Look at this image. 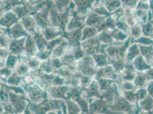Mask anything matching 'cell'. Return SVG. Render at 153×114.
<instances>
[{"mask_svg": "<svg viewBox=\"0 0 153 114\" xmlns=\"http://www.w3.org/2000/svg\"><path fill=\"white\" fill-rule=\"evenodd\" d=\"M76 70L82 76L94 78L98 69L96 67L93 57L86 55L76 62Z\"/></svg>", "mask_w": 153, "mask_h": 114, "instance_id": "obj_1", "label": "cell"}, {"mask_svg": "<svg viewBox=\"0 0 153 114\" xmlns=\"http://www.w3.org/2000/svg\"><path fill=\"white\" fill-rule=\"evenodd\" d=\"M81 46L86 55L92 56L98 53H105L108 45L101 43L96 36L82 42Z\"/></svg>", "mask_w": 153, "mask_h": 114, "instance_id": "obj_2", "label": "cell"}, {"mask_svg": "<svg viewBox=\"0 0 153 114\" xmlns=\"http://www.w3.org/2000/svg\"><path fill=\"white\" fill-rule=\"evenodd\" d=\"M130 44L131 38L129 37L122 44L109 45L105 49V53L113 60L126 59L127 50Z\"/></svg>", "mask_w": 153, "mask_h": 114, "instance_id": "obj_3", "label": "cell"}, {"mask_svg": "<svg viewBox=\"0 0 153 114\" xmlns=\"http://www.w3.org/2000/svg\"><path fill=\"white\" fill-rule=\"evenodd\" d=\"M83 28L76 29L70 31H65L62 33V37L67 41L71 48H76L81 46L82 32Z\"/></svg>", "mask_w": 153, "mask_h": 114, "instance_id": "obj_4", "label": "cell"}, {"mask_svg": "<svg viewBox=\"0 0 153 114\" xmlns=\"http://www.w3.org/2000/svg\"><path fill=\"white\" fill-rule=\"evenodd\" d=\"M70 87L67 85L51 86L46 90L47 94L51 96L53 99H68V95L70 90Z\"/></svg>", "mask_w": 153, "mask_h": 114, "instance_id": "obj_5", "label": "cell"}, {"mask_svg": "<svg viewBox=\"0 0 153 114\" xmlns=\"http://www.w3.org/2000/svg\"><path fill=\"white\" fill-rule=\"evenodd\" d=\"M71 9V14L70 20L66 26V31H70L76 29L83 28L85 26L86 16L81 15L76 12L75 9Z\"/></svg>", "mask_w": 153, "mask_h": 114, "instance_id": "obj_6", "label": "cell"}, {"mask_svg": "<svg viewBox=\"0 0 153 114\" xmlns=\"http://www.w3.org/2000/svg\"><path fill=\"white\" fill-rule=\"evenodd\" d=\"M83 96L89 102L91 100L94 98H101V91L98 81L93 79L89 85L86 88L82 90Z\"/></svg>", "mask_w": 153, "mask_h": 114, "instance_id": "obj_7", "label": "cell"}, {"mask_svg": "<svg viewBox=\"0 0 153 114\" xmlns=\"http://www.w3.org/2000/svg\"><path fill=\"white\" fill-rule=\"evenodd\" d=\"M74 3L77 13L86 16L92 11L96 0H71Z\"/></svg>", "mask_w": 153, "mask_h": 114, "instance_id": "obj_8", "label": "cell"}, {"mask_svg": "<svg viewBox=\"0 0 153 114\" xmlns=\"http://www.w3.org/2000/svg\"><path fill=\"white\" fill-rule=\"evenodd\" d=\"M136 74L137 71L134 68L132 62L126 61L124 69L122 71L121 73L119 74V78L117 81V83L123 81L133 82L135 78Z\"/></svg>", "mask_w": 153, "mask_h": 114, "instance_id": "obj_9", "label": "cell"}, {"mask_svg": "<svg viewBox=\"0 0 153 114\" xmlns=\"http://www.w3.org/2000/svg\"><path fill=\"white\" fill-rule=\"evenodd\" d=\"M119 78V74L115 71L112 65H108L102 68H100L97 70L94 79L98 80L100 78H105L110 80L117 81Z\"/></svg>", "mask_w": 153, "mask_h": 114, "instance_id": "obj_10", "label": "cell"}, {"mask_svg": "<svg viewBox=\"0 0 153 114\" xmlns=\"http://www.w3.org/2000/svg\"><path fill=\"white\" fill-rule=\"evenodd\" d=\"M26 39V37L19 39H11L8 48L10 54L19 56L25 50Z\"/></svg>", "mask_w": 153, "mask_h": 114, "instance_id": "obj_11", "label": "cell"}, {"mask_svg": "<svg viewBox=\"0 0 153 114\" xmlns=\"http://www.w3.org/2000/svg\"><path fill=\"white\" fill-rule=\"evenodd\" d=\"M28 36L29 34L26 31L19 20L9 29V37L11 39L27 37Z\"/></svg>", "mask_w": 153, "mask_h": 114, "instance_id": "obj_12", "label": "cell"}, {"mask_svg": "<svg viewBox=\"0 0 153 114\" xmlns=\"http://www.w3.org/2000/svg\"><path fill=\"white\" fill-rule=\"evenodd\" d=\"M20 21L21 22L22 25L29 35L33 36L38 30L40 29L37 25L34 17H32L30 16H26L25 17L21 19Z\"/></svg>", "mask_w": 153, "mask_h": 114, "instance_id": "obj_13", "label": "cell"}, {"mask_svg": "<svg viewBox=\"0 0 153 114\" xmlns=\"http://www.w3.org/2000/svg\"><path fill=\"white\" fill-rule=\"evenodd\" d=\"M38 51L37 45L33 37L29 35L26 39L24 54L27 57V59L29 58L35 57Z\"/></svg>", "mask_w": 153, "mask_h": 114, "instance_id": "obj_14", "label": "cell"}, {"mask_svg": "<svg viewBox=\"0 0 153 114\" xmlns=\"http://www.w3.org/2000/svg\"><path fill=\"white\" fill-rule=\"evenodd\" d=\"M106 18L107 17L100 16L91 11L87 15L85 21V26L97 28Z\"/></svg>", "mask_w": 153, "mask_h": 114, "instance_id": "obj_15", "label": "cell"}, {"mask_svg": "<svg viewBox=\"0 0 153 114\" xmlns=\"http://www.w3.org/2000/svg\"><path fill=\"white\" fill-rule=\"evenodd\" d=\"M91 57H93L96 67L98 69L111 64L113 59L109 58L105 53L96 54Z\"/></svg>", "mask_w": 153, "mask_h": 114, "instance_id": "obj_16", "label": "cell"}, {"mask_svg": "<svg viewBox=\"0 0 153 114\" xmlns=\"http://www.w3.org/2000/svg\"><path fill=\"white\" fill-rule=\"evenodd\" d=\"M99 84L101 93L108 91H118L117 82L105 78H100L97 80Z\"/></svg>", "mask_w": 153, "mask_h": 114, "instance_id": "obj_17", "label": "cell"}, {"mask_svg": "<svg viewBox=\"0 0 153 114\" xmlns=\"http://www.w3.org/2000/svg\"><path fill=\"white\" fill-rule=\"evenodd\" d=\"M97 1L105 7L108 12L113 13L122 7L121 0H97Z\"/></svg>", "mask_w": 153, "mask_h": 114, "instance_id": "obj_18", "label": "cell"}, {"mask_svg": "<svg viewBox=\"0 0 153 114\" xmlns=\"http://www.w3.org/2000/svg\"><path fill=\"white\" fill-rule=\"evenodd\" d=\"M132 64L137 72H145L152 68L151 66L141 55L136 57L132 61Z\"/></svg>", "mask_w": 153, "mask_h": 114, "instance_id": "obj_19", "label": "cell"}, {"mask_svg": "<svg viewBox=\"0 0 153 114\" xmlns=\"http://www.w3.org/2000/svg\"><path fill=\"white\" fill-rule=\"evenodd\" d=\"M140 55V51L139 45L136 43H131L128 47L126 60L128 62H132L136 57Z\"/></svg>", "mask_w": 153, "mask_h": 114, "instance_id": "obj_20", "label": "cell"}, {"mask_svg": "<svg viewBox=\"0 0 153 114\" xmlns=\"http://www.w3.org/2000/svg\"><path fill=\"white\" fill-rule=\"evenodd\" d=\"M115 27V20L111 16H110L106 18L97 29L100 33L102 31L111 30L114 29Z\"/></svg>", "mask_w": 153, "mask_h": 114, "instance_id": "obj_21", "label": "cell"}, {"mask_svg": "<svg viewBox=\"0 0 153 114\" xmlns=\"http://www.w3.org/2000/svg\"><path fill=\"white\" fill-rule=\"evenodd\" d=\"M134 17L137 24L143 25L149 22V11L135 9Z\"/></svg>", "mask_w": 153, "mask_h": 114, "instance_id": "obj_22", "label": "cell"}, {"mask_svg": "<svg viewBox=\"0 0 153 114\" xmlns=\"http://www.w3.org/2000/svg\"><path fill=\"white\" fill-rule=\"evenodd\" d=\"M133 82L137 89L146 88L148 81L145 72H137L136 76Z\"/></svg>", "mask_w": 153, "mask_h": 114, "instance_id": "obj_23", "label": "cell"}, {"mask_svg": "<svg viewBox=\"0 0 153 114\" xmlns=\"http://www.w3.org/2000/svg\"><path fill=\"white\" fill-rule=\"evenodd\" d=\"M98 33L99 32L96 27L85 26L82 32L81 42L90 38L95 37Z\"/></svg>", "mask_w": 153, "mask_h": 114, "instance_id": "obj_24", "label": "cell"}, {"mask_svg": "<svg viewBox=\"0 0 153 114\" xmlns=\"http://www.w3.org/2000/svg\"><path fill=\"white\" fill-rule=\"evenodd\" d=\"M140 109L144 112L150 111L153 108V98L150 95H147L145 98L138 102Z\"/></svg>", "mask_w": 153, "mask_h": 114, "instance_id": "obj_25", "label": "cell"}, {"mask_svg": "<svg viewBox=\"0 0 153 114\" xmlns=\"http://www.w3.org/2000/svg\"><path fill=\"white\" fill-rule=\"evenodd\" d=\"M138 45L140 49V55L148 62L153 57V46Z\"/></svg>", "mask_w": 153, "mask_h": 114, "instance_id": "obj_26", "label": "cell"}, {"mask_svg": "<svg viewBox=\"0 0 153 114\" xmlns=\"http://www.w3.org/2000/svg\"><path fill=\"white\" fill-rule=\"evenodd\" d=\"M115 26L119 30L128 34L130 37V27L128 25V24L126 22L123 17L121 19L115 21Z\"/></svg>", "mask_w": 153, "mask_h": 114, "instance_id": "obj_27", "label": "cell"}, {"mask_svg": "<svg viewBox=\"0 0 153 114\" xmlns=\"http://www.w3.org/2000/svg\"><path fill=\"white\" fill-rule=\"evenodd\" d=\"M118 92L120 93L125 91H131L137 89V87L134 84L133 82L130 81H123L122 82L117 83Z\"/></svg>", "mask_w": 153, "mask_h": 114, "instance_id": "obj_28", "label": "cell"}, {"mask_svg": "<svg viewBox=\"0 0 153 114\" xmlns=\"http://www.w3.org/2000/svg\"><path fill=\"white\" fill-rule=\"evenodd\" d=\"M142 36L141 26L136 24L130 27V37L131 40H135Z\"/></svg>", "mask_w": 153, "mask_h": 114, "instance_id": "obj_29", "label": "cell"}, {"mask_svg": "<svg viewBox=\"0 0 153 114\" xmlns=\"http://www.w3.org/2000/svg\"><path fill=\"white\" fill-rule=\"evenodd\" d=\"M126 62V59H120L117 60L113 59L111 65H112V66L113 67L115 72L117 74H120L124 69Z\"/></svg>", "mask_w": 153, "mask_h": 114, "instance_id": "obj_30", "label": "cell"}, {"mask_svg": "<svg viewBox=\"0 0 153 114\" xmlns=\"http://www.w3.org/2000/svg\"><path fill=\"white\" fill-rule=\"evenodd\" d=\"M142 35L153 39V25L150 22L141 26Z\"/></svg>", "mask_w": 153, "mask_h": 114, "instance_id": "obj_31", "label": "cell"}, {"mask_svg": "<svg viewBox=\"0 0 153 114\" xmlns=\"http://www.w3.org/2000/svg\"><path fill=\"white\" fill-rule=\"evenodd\" d=\"M131 43H136L144 46H153V39L142 35L140 37L135 40L131 39Z\"/></svg>", "mask_w": 153, "mask_h": 114, "instance_id": "obj_32", "label": "cell"}, {"mask_svg": "<svg viewBox=\"0 0 153 114\" xmlns=\"http://www.w3.org/2000/svg\"><path fill=\"white\" fill-rule=\"evenodd\" d=\"M19 62V59L17 56L13 54H9L7 58V67L10 70H13Z\"/></svg>", "mask_w": 153, "mask_h": 114, "instance_id": "obj_33", "label": "cell"}, {"mask_svg": "<svg viewBox=\"0 0 153 114\" xmlns=\"http://www.w3.org/2000/svg\"><path fill=\"white\" fill-rule=\"evenodd\" d=\"M71 0H56V6L59 12H65L69 7Z\"/></svg>", "mask_w": 153, "mask_h": 114, "instance_id": "obj_34", "label": "cell"}, {"mask_svg": "<svg viewBox=\"0 0 153 114\" xmlns=\"http://www.w3.org/2000/svg\"><path fill=\"white\" fill-rule=\"evenodd\" d=\"M121 1L122 8L135 10L139 0H121Z\"/></svg>", "mask_w": 153, "mask_h": 114, "instance_id": "obj_35", "label": "cell"}, {"mask_svg": "<svg viewBox=\"0 0 153 114\" xmlns=\"http://www.w3.org/2000/svg\"><path fill=\"white\" fill-rule=\"evenodd\" d=\"M11 38L6 34L0 35V48L8 49Z\"/></svg>", "mask_w": 153, "mask_h": 114, "instance_id": "obj_36", "label": "cell"}, {"mask_svg": "<svg viewBox=\"0 0 153 114\" xmlns=\"http://www.w3.org/2000/svg\"><path fill=\"white\" fill-rule=\"evenodd\" d=\"M93 79V78L92 77L82 75L80 78V83L79 86L82 89V90L86 89L89 85Z\"/></svg>", "mask_w": 153, "mask_h": 114, "instance_id": "obj_37", "label": "cell"}, {"mask_svg": "<svg viewBox=\"0 0 153 114\" xmlns=\"http://www.w3.org/2000/svg\"><path fill=\"white\" fill-rule=\"evenodd\" d=\"M135 10L149 11L150 10V4L148 2H145L139 1L135 7Z\"/></svg>", "mask_w": 153, "mask_h": 114, "instance_id": "obj_38", "label": "cell"}, {"mask_svg": "<svg viewBox=\"0 0 153 114\" xmlns=\"http://www.w3.org/2000/svg\"><path fill=\"white\" fill-rule=\"evenodd\" d=\"M148 82L153 81V67L149 69L145 72Z\"/></svg>", "mask_w": 153, "mask_h": 114, "instance_id": "obj_39", "label": "cell"}, {"mask_svg": "<svg viewBox=\"0 0 153 114\" xmlns=\"http://www.w3.org/2000/svg\"><path fill=\"white\" fill-rule=\"evenodd\" d=\"M148 94L153 98V81L149 82L146 86Z\"/></svg>", "mask_w": 153, "mask_h": 114, "instance_id": "obj_40", "label": "cell"}, {"mask_svg": "<svg viewBox=\"0 0 153 114\" xmlns=\"http://www.w3.org/2000/svg\"><path fill=\"white\" fill-rule=\"evenodd\" d=\"M150 4V10L153 11V2L151 4Z\"/></svg>", "mask_w": 153, "mask_h": 114, "instance_id": "obj_41", "label": "cell"}, {"mask_svg": "<svg viewBox=\"0 0 153 114\" xmlns=\"http://www.w3.org/2000/svg\"><path fill=\"white\" fill-rule=\"evenodd\" d=\"M139 1H142V2H148V3H149V1H150V0H139Z\"/></svg>", "mask_w": 153, "mask_h": 114, "instance_id": "obj_42", "label": "cell"}, {"mask_svg": "<svg viewBox=\"0 0 153 114\" xmlns=\"http://www.w3.org/2000/svg\"><path fill=\"white\" fill-rule=\"evenodd\" d=\"M150 22H151V23H152V24L153 25V19H152V20L150 21Z\"/></svg>", "mask_w": 153, "mask_h": 114, "instance_id": "obj_43", "label": "cell"}]
</instances>
